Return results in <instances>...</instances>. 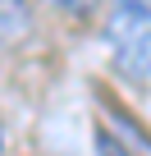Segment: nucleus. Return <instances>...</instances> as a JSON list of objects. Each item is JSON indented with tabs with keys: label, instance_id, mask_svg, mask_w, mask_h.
<instances>
[{
	"label": "nucleus",
	"instance_id": "f03ea898",
	"mask_svg": "<svg viewBox=\"0 0 151 156\" xmlns=\"http://www.w3.org/2000/svg\"><path fill=\"white\" fill-rule=\"evenodd\" d=\"M96 156H151V138H142L119 110H110V124L96 129Z\"/></svg>",
	"mask_w": 151,
	"mask_h": 156
},
{
	"label": "nucleus",
	"instance_id": "7ed1b4c3",
	"mask_svg": "<svg viewBox=\"0 0 151 156\" xmlns=\"http://www.w3.org/2000/svg\"><path fill=\"white\" fill-rule=\"evenodd\" d=\"M28 32H32L28 0H0V46H19Z\"/></svg>",
	"mask_w": 151,
	"mask_h": 156
},
{
	"label": "nucleus",
	"instance_id": "f257e3e1",
	"mask_svg": "<svg viewBox=\"0 0 151 156\" xmlns=\"http://www.w3.org/2000/svg\"><path fill=\"white\" fill-rule=\"evenodd\" d=\"M101 37L119 78L151 92V0H110Z\"/></svg>",
	"mask_w": 151,
	"mask_h": 156
},
{
	"label": "nucleus",
	"instance_id": "20e7f679",
	"mask_svg": "<svg viewBox=\"0 0 151 156\" xmlns=\"http://www.w3.org/2000/svg\"><path fill=\"white\" fill-rule=\"evenodd\" d=\"M41 5H50V9L64 14V19H92L101 0H41Z\"/></svg>",
	"mask_w": 151,
	"mask_h": 156
},
{
	"label": "nucleus",
	"instance_id": "39448f33",
	"mask_svg": "<svg viewBox=\"0 0 151 156\" xmlns=\"http://www.w3.org/2000/svg\"><path fill=\"white\" fill-rule=\"evenodd\" d=\"M0 151H5V129H0Z\"/></svg>",
	"mask_w": 151,
	"mask_h": 156
}]
</instances>
